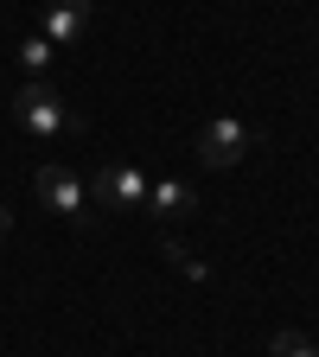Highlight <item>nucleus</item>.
Here are the masks:
<instances>
[{"instance_id":"obj_1","label":"nucleus","mask_w":319,"mask_h":357,"mask_svg":"<svg viewBox=\"0 0 319 357\" xmlns=\"http://www.w3.org/2000/svg\"><path fill=\"white\" fill-rule=\"evenodd\" d=\"M13 121H20L26 134H38V141H58V134L71 128V109H64V96H58L45 77H26L20 96H13Z\"/></svg>"},{"instance_id":"obj_2","label":"nucleus","mask_w":319,"mask_h":357,"mask_svg":"<svg viewBox=\"0 0 319 357\" xmlns=\"http://www.w3.org/2000/svg\"><path fill=\"white\" fill-rule=\"evenodd\" d=\"M32 192H38V204H52V211L71 217V223L89 217V185H83L71 166H38V172H32Z\"/></svg>"},{"instance_id":"obj_3","label":"nucleus","mask_w":319,"mask_h":357,"mask_svg":"<svg viewBox=\"0 0 319 357\" xmlns=\"http://www.w3.org/2000/svg\"><path fill=\"white\" fill-rule=\"evenodd\" d=\"M249 141H255V134H249L237 115H217V121H205V134H198V160H205V166H237V160L249 153Z\"/></svg>"},{"instance_id":"obj_4","label":"nucleus","mask_w":319,"mask_h":357,"mask_svg":"<svg viewBox=\"0 0 319 357\" xmlns=\"http://www.w3.org/2000/svg\"><path fill=\"white\" fill-rule=\"evenodd\" d=\"M147 185H154V178H141V166H109L103 178H96V198L109 204V211H134V204H147Z\"/></svg>"},{"instance_id":"obj_5","label":"nucleus","mask_w":319,"mask_h":357,"mask_svg":"<svg viewBox=\"0 0 319 357\" xmlns=\"http://www.w3.org/2000/svg\"><path fill=\"white\" fill-rule=\"evenodd\" d=\"M89 26V0H52L45 7V32L38 38H52V45H77Z\"/></svg>"},{"instance_id":"obj_6","label":"nucleus","mask_w":319,"mask_h":357,"mask_svg":"<svg viewBox=\"0 0 319 357\" xmlns=\"http://www.w3.org/2000/svg\"><path fill=\"white\" fill-rule=\"evenodd\" d=\"M147 204H154L160 217H186L198 198H192V185H186V178H154V185H147Z\"/></svg>"},{"instance_id":"obj_7","label":"nucleus","mask_w":319,"mask_h":357,"mask_svg":"<svg viewBox=\"0 0 319 357\" xmlns=\"http://www.w3.org/2000/svg\"><path fill=\"white\" fill-rule=\"evenodd\" d=\"M52 58H58V45H52V38H38V32L20 45V64H26V77H45V70H52Z\"/></svg>"},{"instance_id":"obj_8","label":"nucleus","mask_w":319,"mask_h":357,"mask_svg":"<svg viewBox=\"0 0 319 357\" xmlns=\"http://www.w3.org/2000/svg\"><path fill=\"white\" fill-rule=\"evenodd\" d=\"M275 357H319V344L306 338V332H275V344H268Z\"/></svg>"},{"instance_id":"obj_9","label":"nucleus","mask_w":319,"mask_h":357,"mask_svg":"<svg viewBox=\"0 0 319 357\" xmlns=\"http://www.w3.org/2000/svg\"><path fill=\"white\" fill-rule=\"evenodd\" d=\"M166 255H172V268H179V275H192V281H205V261H192V255L179 249V243H166Z\"/></svg>"},{"instance_id":"obj_10","label":"nucleus","mask_w":319,"mask_h":357,"mask_svg":"<svg viewBox=\"0 0 319 357\" xmlns=\"http://www.w3.org/2000/svg\"><path fill=\"white\" fill-rule=\"evenodd\" d=\"M7 230H13V217H7V204H0V236H7Z\"/></svg>"}]
</instances>
